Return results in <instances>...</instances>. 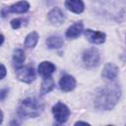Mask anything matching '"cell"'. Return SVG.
Here are the masks:
<instances>
[{"instance_id": "obj_2", "label": "cell", "mask_w": 126, "mask_h": 126, "mask_svg": "<svg viewBox=\"0 0 126 126\" xmlns=\"http://www.w3.org/2000/svg\"><path fill=\"white\" fill-rule=\"evenodd\" d=\"M43 110V103L34 97H29L25 99L19 108V113L24 117H35L38 116Z\"/></svg>"}, {"instance_id": "obj_18", "label": "cell", "mask_w": 126, "mask_h": 126, "mask_svg": "<svg viewBox=\"0 0 126 126\" xmlns=\"http://www.w3.org/2000/svg\"><path fill=\"white\" fill-rule=\"evenodd\" d=\"M21 24H22V20L20 19H14L12 22H11V26L13 29H18L21 27Z\"/></svg>"}, {"instance_id": "obj_7", "label": "cell", "mask_w": 126, "mask_h": 126, "mask_svg": "<svg viewBox=\"0 0 126 126\" xmlns=\"http://www.w3.org/2000/svg\"><path fill=\"white\" fill-rule=\"evenodd\" d=\"M59 86H60V89L62 91H64V92H70V91H72L75 88L76 81H75V79L72 76L65 75V76H63L60 79Z\"/></svg>"}, {"instance_id": "obj_5", "label": "cell", "mask_w": 126, "mask_h": 126, "mask_svg": "<svg viewBox=\"0 0 126 126\" xmlns=\"http://www.w3.org/2000/svg\"><path fill=\"white\" fill-rule=\"evenodd\" d=\"M18 74H17V77L19 80H21L22 82H25V83H31L34 80L35 78V74H34V71H33V68L31 67V66H28V67H25V68H21L20 70H18Z\"/></svg>"}, {"instance_id": "obj_3", "label": "cell", "mask_w": 126, "mask_h": 126, "mask_svg": "<svg viewBox=\"0 0 126 126\" xmlns=\"http://www.w3.org/2000/svg\"><path fill=\"white\" fill-rule=\"evenodd\" d=\"M52 113L58 123H64L67 121V119L70 115V110L62 102H57L52 107Z\"/></svg>"}, {"instance_id": "obj_4", "label": "cell", "mask_w": 126, "mask_h": 126, "mask_svg": "<svg viewBox=\"0 0 126 126\" xmlns=\"http://www.w3.org/2000/svg\"><path fill=\"white\" fill-rule=\"evenodd\" d=\"M83 61L87 67H94L99 62V53L95 48H89L83 54Z\"/></svg>"}, {"instance_id": "obj_9", "label": "cell", "mask_w": 126, "mask_h": 126, "mask_svg": "<svg viewBox=\"0 0 126 126\" xmlns=\"http://www.w3.org/2000/svg\"><path fill=\"white\" fill-rule=\"evenodd\" d=\"M117 74H118V68L115 65H113L112 63H107L104 66V68L102 70V73H101L102 77L105 78V79H108V80L115 79Z\"/></svg>"}, {"instance_id": "obj_16", "label": "cell", "mask_w": 126, "mask_h": 126, "mask_svg": "<svg viewBox=\"0 0 126 126\" xmlns=\"http://www.w3.org/2000/svg\"><path fill=\"white\" fill-rule=\"evenodd\" d=\"M53 88H54V81H53V79H51L50 77L44 78V80H43V82L41 84L40 94H45L49 93Z\"/></svg>"}, {"instance_id": "obj_17", "label": "cell", "mask_w": 126, "mask_h": 126, "mask_svg": "<svg viewBox=\"0 0 126 126\" xmlns=\"http://www.w3.org/2000/svg\"><path fill=\"white\" fill-rule=\"evenodd\" d=\"M37 40H38V34L36 32H31L27 37H26V40H25V46L27 48H32L35 46V44L37 43Z\"/></svg>"}, {"instance_id": "obj_11", "label": "cell", "mask_w": 126, "mask_h": 126, "mask_svg": "<svg viewBox=\"0 0 126 126\" xmlns=\"http://www.w3.org/2000/svg\"><path fill=\"white\" fill-rule=\"evenodd\" d=\"M82 32H83V23L77 22L68 28V30L66 31V36L69 38H75L79 36Z\"/></svg>"}, {"instance_id": "obj_1", "label": "cell", "mask_w": 126, "mask_h": 126, "mask_svg": "<svg viewBox=\"0 0 126 126\" xmlns=\"http://www.w3.org/2000/svg\"><path fill=\"white\" fill-rule=\"evenodd\" d=\"M120 97V89L117 85H106L102 87L95 95L94 106L98 109L109 110L111 109Z\"/></svg>"}, {"instance_id": "obj_15", "label": "cell", "mask_w": 126, "mask_h": 126, "mask_svg": "<svg viewBox=\"0 0 126 126\" xmlns=\"http://www.w3.org/2000/svg\"><path fill=\"white\" fill-rule=\"evenodd\" d=\"M46 44L49 48L51 49H56V48H60L63 45V39L60 36L57 35H53L47 38L46 40Z\"/></svg>"}, {"instance_id": "obj_10", "label": "cell", "mask_w": 126, "mask_h": 126, "mask_svg": "<svg viewBox=\"0 0 126 126\" xmlns=\"http://www.w3.org/2000/svg\"><path fill=\"white\" fill-rule=\"evenodd\" d=\"M48 20L50 23L55 25H60L64 21V14L59 8L52 9L48 14Z\"/></svg>"}, {"instance_id": "obj_13", "label": "cell", "mask_w": 126, "mask_h": 126, "mask_svg": "<svg viewBox=\"0 0 126 126\" xmlns=\"http://www.w3.org/2000/svg\"><path fill=\"white\" fill-rule=\"evenodd\" d=\"M25 52L22 49H16L13 55V66L16 70H20L23 67V63L25 61Z\"/></svg>"}, {"instance_id": "obj_12", "label": "cell", "mask_w": 126, "mask_h": 126, "mask_svg": "<svg viewBox=\"0 0 126 126\" xmlns=\"http://www.w3.org/2000/svg\"><path fill=\"white\" fill-rule=\"evenodd\" d=\"M65 6L68 10L74 13H82L84 10V3L82 0H66Z\"/></svg>"}, {"instance_id": "obj_6", "label": "cell", "mask_w": 126, "mask_h": 126, "mask_svg": "<svg viewBox=\"0 0 126 126\" xmlns=\"http://www.w3.org/2000/svg\"><path fill=\"white\" fill-rule=\"evenodd\" d=\"M85 36L87 37V39L92 42V43H102L105 40V34L101 32H94L92 30H87L85 31Z\"/></svg>"}, {"instance_id": "obj_14", "label": "cell", "mask_w": 126, "mask_h": 126, "mask_svg": "<svg viewBox=\"0 0 126 126\" xmlns=\"http://www.w3.org/2000/svg\"><path fill=\"white\" fill-rule=\"evenodd\" d=\"M29 8H30V5L27 1H20L17 4H14L11 7H9L7 9V12L22 14V13H26L29 10Z\"/></svg>"}, {"instance_id": "obj_8", "label": "cell", "mask_w": 126, "mask_h": 126, "mask_svg": "<svg viewBox=\"0 0 126 126\" xmlns=\"http://www.w3.org/2000/svg\"><path fill=\"white\" fill-rule=\"evenodd\" d=\"M37 70H38V73L42 77L47 78V77H50L51 74H53V72L55 71V65H53L51 62L44 61L38 65Z\"/></svg>"}, {"instance_id": "obj_19", "label": "cell", "mask_w": 126, "mask_h": 126, "mask_svg": "<svg viewBox=\"0 0 126 126\" xmlns=\"http://www.w3.org/2000/svg\"><path fill=\"white\" fill-rule=\"evenodd\" d=\"M1 69H2V75H1V79H3V78H4V76H5V74H6V70H5V67H4V65H3V64L1 65Z\"/></svg>"}]
</instances>
